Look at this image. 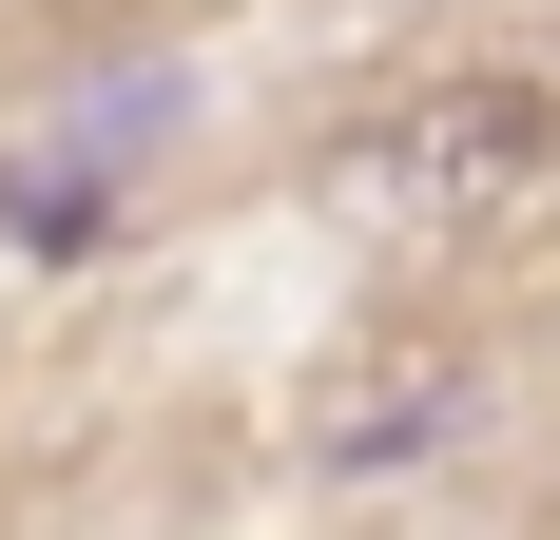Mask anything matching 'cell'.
<instances>
[{"mask_svg": "<svg viewBox=\"0 0 560 540\" xmlns=\"http://www.w3.org/2000/svg\"><path fill=\"white\" fill-rule=\"evenodd\" d=\"M174 136H194V78H78L39 136H0V232H20V251H78Z\"/></svg>", "mask_w": 560, "mask_h": 540, "instance_id": "6da1fadb", "label": "cell"}, {"mask_svg": "<svg viewBox=\"0 0 560 540\" xmlns=\"http://www.w3.org/2000/svg\"><path fill=\"white\" fill-rule=\"evenodd\" d=\"M541 97H522V78H445V97H406L387 136H368V155H348V193H368V213H522V193H541Z\"/></svg>", "mask_w": 560, "mask_h": 540, "instance_id": "7a4b0ae2", "label": "cell"}]
</instances>
